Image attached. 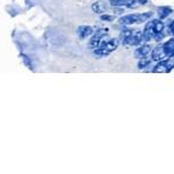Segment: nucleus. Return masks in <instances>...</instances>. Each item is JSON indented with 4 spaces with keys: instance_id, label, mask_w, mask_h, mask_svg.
Here are the masks:
<instances>
[{
    "instance_id": "7ed1b4c3",
    "label": "nucleus",
    "mask_w": 174,
    "mask_h": 174,
    "mask_svg": "<svg viewBox=\"0 0 174 174\" xmlns=\"http://www.w3.org/2000/svg\"><path fill=\"white\" fill-rule=\"evenodd\" d=\"M172 69H173V56L159 62V64H157L156 68L153 69V72L154 73H168Z\"/></svg>"
},
{
    "instance_id": "9b49d317",
    "label": "nucleus",
    "mask_w": 174,
    "mask_h": 174,
    "mask_svg": "<svg viewBox=\"0 0 174 174\" xmlns=\"http://www.w3.org/2000/svg\"><path fill=\"white\" fill-rule=\"evenodd\" d=\"M150 52H151V46H150L148 44H144V45H142V46H138V49H136V51H135V57H136V58H142V57L148 56Z\"/></svg>"
},
{
    "instance_id": "dca6fc26",
    "label": "nucleus",
    "mask_w": 174,
    "mask_h": 174,
    "mask_svg": "<svg viewBox=\"0 0 174 174\" xmlns=\"http://www.w3.org/2000/svg\"><path fill=\"white\" fill-rule=\"evenodd\" d=\"M101 20H102V21H107V22H113L114 20H115V15L102 14V15H101Z\"/></svg>"
},
{
    "instance_id": "f257e3e1",
    "label": "nucleus",
    "mask_w": 174,
    "mask_h": 174,
    "mask_svg": "<svg viewBox=\"0 0 174 174\" xmlns=\"http://www.w3.org/2000/svg\"><path fill=\"white\" fill-rule=\"evenodd\" d=\"M104 37L102 38L100 45L94 50V53L98 55V56H107V55H109V53H112L113 51H115L117 49V46H118V40H116V38L104 40Z\"/></svg>"
},
{
    "instance_id": "1a4fd4ad",
    "label": "nucleus",
    "mask_w": 174,
    "mask_h": 174,
    "mask_svg": "<svg viewBox=\"0 0 174 174\" xmlns=\"http://www.w3.org/2000/svg\"><path fill=\"white\" fill-rule=\"evenodd\" d=\"M112 6L114 7H135L136 6V0H109Z\"/></svg>"
},
{
    "instance_id": "f3484780",
    "label": "nucleus",
    "mask_w": 174,
    "mask_h": 174,
    "mask_svg": "<svg viewBox=\"0 0 174 174\" xmlns=\"http://www.w3.org/2000/svg\"><path fill=\"white\" fill-rule=\"evenodd\" d=\"M168 29H170L171 35H173V22H171V26H168Z\"/></svg>"
},
{
    "instance_id": "9d476101",
    "label": "nucleus",
    "mask_w": 174,
    "mask_h": 174,
    "mask_svg": "<svg viewBox=\"0 0 174 174\" xmlns=\"http://www.w3.org/2000/svg\"><path fill=\"white\" fill-rule=\"evenodd\" d=\"M92 9H93V12L96 13V14H102V13H104L108 9V5H107L106 1L99 0V1H95L92 5Z\"/></svg>"
},
{
    "instance_id": "ddd939ff",
    "label": "nucleus",
    "mask_w": 174,
    "mask_h": 174,
    "mask_svg": "<svg viewBox=\"0 0 174 174\" xmlns=\"http://www.w3.org/2000/svg\"><path fill=\"white\" fill-rule=\"evenodd\" d=\"M172 13V8L171 7H167V6H163L158 9V15L160 19H166L170 14Z\"/></svg>"
},
{
    "instance_id": "4468645a",
    "label": "nucleus",
    "mask_w": 174,
    "mask_h": 174,
    "mask_svg": "<svg viewBox=\"0 0 174 174\" xmlns=\"http://www.w3.org/2000/svg\"><path fill=\"white\" fill-rule=\"evenodd\" d=\"M132 32H134V29H130V28H125V29H123L121 32V34H120V40H121V42L123 43L131 34H132Z\"/></svg>"
},
{
    "instance_id": "f03ea898",
    "label": "nucleus",
    "mask_w": 174,
    "mask_h": 174,
    "mask_svg": "<svg viewBox=\"0 0 174 174\" xmlns=\"http://www.w3.org/2000/svg\"><path fill=\"white\" fill-rule=\"evenodd\" d=\"M152 16V13H143V14H127L120 19V23L123 26H132L135 23H142L148 21L150 17Z\"/></svg>"
},
{
    "instance_id": "0eeeda50",
    "label": "nucleus",
    "mask_w": 174,
    "mask_h": 174,
    "mask_svg": "<svg viewBox=\"0 0 174 174\" xmlns=\"http://www.w3.org/2000/svg\"><path fill=\"white\" fill-rule=\"evenodd\" d=\"M148 26H150L152 33H153V37H154V35L159 34V33H163L164 32V28H165L163 21H159V20H152V21H150L148 22Z\"/></svg>"
},
{
    "instance_id": "20e7f679",
    "label": "nucleus",
    "mask_w": 174,
    "mask_h": 174,
    "mask_svg": "<svg viewBox=\"0 0 174 174\" xmlns=\"http://www.w3.org/2000/svg\"><path fill=\"white\" fill-rule=\"evenodd\" d=\"M107 34H108V29H107V28H101V29H99V30H95V33H94V35L92 36L91 41H89V48H91V49H96V48L100 45L102 38H104Z\"/></svg>"
},
{
    "instance_id": "6e6552de",
    "label": "nucleus",
    "mask_w": 174,
    "mask_h": 174,
    "mask_svg": "<svg viewBox=\"0 0 174 174\" xmlns=\"http://www.w3.org/2000/svg\"><path fill=\"white\" fill-rule=\"evenodd\" d=\"M152 61H156V62H160L163 59L167 58L164 52V49H163V45H158L156 46L153 50H152V56H151Z\"/></svg>"
},
{
    "instance_id": "39448f33",
    "label": "nucleus",
    "mask_w": 174,
    "mask_h": 174,
    "mask_svg": "<svg viewBox=\"0 0 174 174\" xmlns=\"http://www.w3.org/2000/svg\"><path fill=\"white\" fill-rule=\"evenodd\" d=\"M143 41V34L140 30H134L132 34L123 42L122 44L124 45H128V46H136V45H139Z\"/></svg>"
},
{
    "instance_id": "2eb2a0df",
    "label": "nucleus",
    "mask_w": 174,
    "mask_h": 174,
    "mask_svg": "<svg viewBox=\"0 0 174 174\" xmlns=\"http://www.w3.org/2000/svg\"><path fill=\"white\" fill-rule=\"evenodd\" d=\"M150 64H151V59H150V58H148V57L145 56V57H142V58H139L138 68H139V69H145V68H148Z\"/></svg>"
},
{
    "instance_id": "f8f14e48",
    "label": "nucleus",
    "mask_w": 174,
    "mask_h": 174,
    "mask_svg": "<svg viewBox=\"0 0 174 174\" xmlns=\"http://www.w3.org/2000/svg\"><path fill=\"white\" fill-rule=\"evenodd\" d=\"M163 45V49H164V52H165L166 57H171L173 56V52H174V41L173 38H171L170 41L165 42Z\"/></svg>"
},
{
    "instance_id": "423d86ee",
    "label": "nucleus",
    "mask_w": 174,
    "mask_h": 174,
    "mask_svg": "<svg viewBox=\"0 0 174 174\" xmlns=\"http://www.w3.org/2000/svg\"><path fill=\"white\" fill-rule=\"evenodd\" d=\"M93 33H94V29L91 26H80L77 29V34L80 40H85L87 37H89Z\"/></svg>"
}]
</instances>
